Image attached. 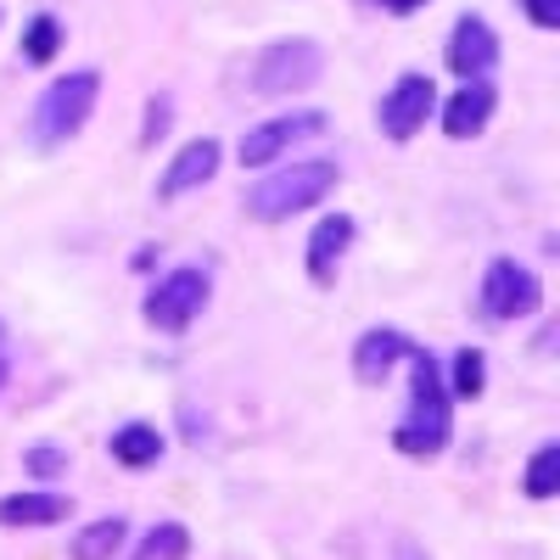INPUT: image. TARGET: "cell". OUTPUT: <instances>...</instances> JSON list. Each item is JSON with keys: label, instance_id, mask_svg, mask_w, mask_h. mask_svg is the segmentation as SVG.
Here are the masks:
<instances>
[{"label": "cell", "instance_id": "cell-1", "mask_svg": "<svg viewBox=\"0 0 560 560\" xmlns=\"http://www.w3.org/2000/svg\"><path fill=\"white\" fill-rule=\"evenodd\" d=\"M409 364H415V393H409V415L398 420V454L409 459H432L448 448V432H454V398H448V382H443V370L427 348H409Z\"/></svg>", "mask_w": 560, "mask_h": 560}, {"label": "cell", "instance_id": "cell-2", "mask_svg": "<svg viewBox=\"0 0 560 560\" xmlns=\"http://www.w3.org/2000/svg\"><path fill=\"white\" fill-rule=\"evenodd\" d=\"M337 163L331 158H308V163H287V168H275L264 174L253 191H247V213L258 224H280V219H292V213H308L319 208L325 197L337 191Z\"/></svg>", "mask_w": 560, "mask_h": 560}, {"label": "cell", "instance_id": "cell-3", "mask_svg": "<svg viewBox=\"0 0 560 560\" xmlns=\"http://www.w3.org/2000/svg\"><path fill=\"white\" fill-rule=\"evenodd\" d=\"M102 96V73L96 68H73L62 79L45 84V96L34 102V118H28V135L34 147H62V140H73L90 118V107H96Z\"/></svg>", "mask_w": 560, "mask_h": 560}, {"label": "cell", "instance_id": "cell-4", "mask_svg": "<svg viewBox=\"0 0 560 560\" xmlns=\"http://www.w3.org/2000/svg\"><path fill=\"white\" fill-rule=\"evenodd\" d=\"M325 73V51L314 39H280L253 62V90L258 96H292V90L319 84Z\"/></svg>", "mask_w": 560, "mask_h": 560}, {"label": "cell", "instance_id": "cell-5", "mask_svg": "<svg viewBox=\"0 0 560 560\" xmlns=\"http://www.w3.org/2000/svg\"><path fill=\"white\" fill-rule=\"evenodd\" d=\"M538 303H544V287H538V275L527 264H516V258L488 264V275H482V308L493 319H527V314H538Z\"/></svg>", "mask_w": 560, "mask_h": 560}, {"label": "cell", "instance_id": "cell-6", "mask_svg": "<svg viewBox=\"0 0 560 560\" xmlns=\"http://www.w3.org/2000/svg\"><path fill=\"white\" fill-rule=\"evenodd\" d=\"M208 303V275L202 269H168L152 298H147V319L158 325V331H185Z\"/></svg>", "mask_w": 560, "mask_h": 560}, {"label": "cell", "instance_id": "cell-7", "mask_svg": "<svg viewBox=\"0 0 560 560\" xmlns=\"http://www.w3.org/2000/svg\"><path fill=\"white\" fill-rule=\"evenodd\" d=\"M432 113H438V84L427 73H404L382 96V135L387 140H409V135L427 129Z\"/></svg>", "mask_w": 560, "mask_h": 560}, {"label": "cell", "instance_id": "cell-8", "mask_svg": "<svg viewBox=\"0 0 560 560\" xmlns=\"http://www.w3.org/2000/svg\"><path fill=\"white\" fill-rule=\"evenodd\" d=\"M325 129V113H292V118H269V124H258V129H247L242 135V163L247 168H269V163H280L298 140H308V135H319Z\"/></svg>", "mask_w": 560, "mask_h": 560}, {"label": "cell", "instance_id": "cell-9", "mask_svg": "<svg viewBox=\"0 0 560 560\" xmlns=\"http://www.w3.org/2000/svg\"><path fill=\"white\" fill-rule=\"evenodd\" d=\"M499 62V39L482 18H459L454 23V39H448V73H459L465 84L482 79L488 68Z\"/></svg>", "mask_w": 560, "mask_h": 560}, {"label": "cell", "instance_id": "cell-10", "mask_svg": "<svg viewBox=\"0 0 560 560\" xmlns=\"http://www.w3.org/2000/svg\"><path fill=\"white\" fill-rule=\"evenodd\" d=\"M213 168H219V140L202 135V140H191V147H179V158L163 168L158 197H185V191H197V185L213 179Z\"/></svg>", "mask_w": 560, "mask_h": 560}, {"label": "cell", "instance_id": "cell-11", "mask_svg": "<svg viewBox=\"0 0 560 560\" xmlns=\"http://www.w3.org/2000/svg\"><path fill=\"white\" fill-rule=\"evenodd\" d=\"M409 337L404 331H364L359 337V348H353V376L364 382V387H382L387 376H393V364L398 359H409Z\"/></svg>", "mask_w": 560, "mask_h": 560}, {"label": "cell", "instance_id": "cell-12", "mask_svg": "<svg viewBox=\"0 0 560 560\" xmlns=\"http://www.w3.org/2000/svg\"><path fill=\"white\" fill-rule=\"evenodd\" d=\"M488 118H493V90H488L482 79L459 84L454 96L443 102V129H448L454 140H471V135H482V129H488Z\"/></svg>", "mask_w": 560, "mask_h": 560}, {"label": "cell", "instance_id": "cell-13", "mask_svg": "<svg viewBox=\"0 0 560 560\" xmlns=\"http://www.w3.org/2000/svg\"><path fill=\"white\" fill-rule=\"evenodd\" d=\"M68 493H7L0 499V527H57L68 522Z\"/></svg>", "mask_w": 560, "mask_h": 560}, {"label": "cell", "instance_id": "cell-14", "mask_svg": "<svg viewBox=\"0 0 560 560\" xmlns=\"http://www.w3.org/2000/svg\"><path fill=\"white\" fill-rule=\"evenodd\" d=\"M348 242H353V219L348 213H325L314 224V236H308V275L314 280H331V269L348 253Z\"/></svg>", "mask_w": 560, "mask_h": 560}, {"label": "cell", "instance_id": "cell-15", "mask_svg": "<svg viewBox=\"0 0 560 560\" xmlns=\"http://www.w3.org/2000/svg\"><path fill=\"white\" fill-rule=\"evenodd\" d=\"M124 538H129L124 516H107V522L79 527V533H73V544H68V555H73V560H113V555L124 549Z\"/></svg>", "mask_w": 560, "mask_h": 560}, {"label": "cell", "instance_id": "cell-16", "mask_svg": "<svg viewBox=\"0 0 560 560\" xmlns=\"http://www.w3.org/2000/svg\"><path fill=\"white\" fill-rule=\"evenodd\" d=\"M158 454H163V432L147 427V420H135V427L113 432V459L129 465V471H140V465H158Z\"/></svg>", "mask_w": 560, "mask_h": 560}, {"label": "cell", "instance_id": "cell-17", "mask_svg": "<svg viewBox=\"0 0 560 560\" xmlns=\"http://www.w3.org/2000/svg\"><path fill=\"white\" fill-rule=\"evenodd\" d=\"M62 39H68L62 18H51V12H39V18H28V28H23V57H28L34 68H45V62H57V51H62Z\"/></svg>", "mask_w": 560, "mask_h": 560}, {"label": "cell", "instance_id": "cell-18", "mask_svg": "<svg viewBox=\"0 0 560 560\" xmlns=\"http://www.w3.org/2000/svg\"><path fill=\"white\" fill-rule=\"evenodd\" d=\"M185 555H191V533H185L179 522H158L135 544V560H185Z\"/></svg>", "mask_w": 560, "mask_h": 560}, {"label": "cell", "instance_id": "cell-19", "mask_svg": "<svg viewBox=\"0 0 560 560\" xmlns=\"http://www.w3.org/2000/svg\"><path fill=\"white\" fill-rule=\"evenodd\" d=\"M527 499H555L560 493V443H544L533 459H527Z\"/></svg>", "mask_w": 560, "mask_h": 560}, {"label": "cell", "instance_id": "cell-20", "mask_svg": "<svg viewBox=\"0 0 560 560\" xmlns=\"http://www.w3.org/2000/svg\"><path fill=\"white\" fill-rule=\"evenodd\" d=\"M482 382H488V359H482L477 348L454 353V382H448V398H477V393H482Z\"/></svg>", "mask_w": 560, "mask_h": 560}, {"label": "cell", "instance_id": "cell-21", "mask_svg": "<svg viewBox=\"0 0 560 560\" xmlns=\"http://www.w3.org/2000/svg\"><path fill=\"white\" fill-rule=\"evenodd\" d=\"M28 471L34 477H62L68 471V454L62 448H28Z\"/></svg>", "mask_w": 560, "mask_h": 560}, {"label": "cell", "instance_id": "cell-22", "mask_svg": "<svg viewBox=\"0 0 560 560\" xmlns=\"http://www.w3.org/2000/svg\"><path fill=\"white\" fill-rule=\"evenodd\" d=\"M522 12H527L538 28H560V0H522Z\"/></svg>", "mask_w": 560, "mask_h": 560}, {"label": "cell", "instance_id": "cell-23", "mask_svg": "<svg viewBox=\"0 0 560 560\" xmlns=\"http://www.w3.org/2000/svg\"><path fill=\"white\" fill-rule=\"evenodd\" d=\"M168 129V96H152V107H147V135L140 140H158Z\"/></svg>", "mask_w": 560, "mask_h": 560}, {"label": "cell", "instance_id": "cell-24", "mask_svg": "<svg viewBox=\"0 0 560 560\" xmlns=\"http://www.w3.org/2000/svg\"><path fill=\"white\" fill-rule=\"evenodd\" d=\"M393 560H432V555L420 549L415 538H398V544H393Z\"/></svg>", "mask_w": 560, "mask_h": 560}, {"label": "cell", "instance_id": "cell-25", "mask_svg": "<svg viewBox=\"0 0 560 560\" xmlns=\"http://www.w3.org/2000/svg\"><path fill=\"white\" fill-rule=\"evenodd\" d=\"M382 7H387V12H420L427 0H382Z\"/></svg>", "mask_w": 560, "mask_h": 560}, {"label": "cell", "instance_id": "cell-26", "mask_svg": "<svg viewBox=\"0 0 560 560\" xmlns=\"http://www.w3.org/2000/svg\"><path fill=\"white\" fill-rule=\"evenodd\" d=\"M0 387H7V364H0Z\"/></svg>", "mask_w": 560, "mask_h": 560}, {"label": "cell", "instance_id": "cell-27", "mask_svg": "<svg viewBox=\"0 0 560 560\" xmlns=\"http://www.w3.org/2000/svg\"><path fill=\"white\" fill-rule=\"evenodd\" d=\"M0 342H7V325H0Z\"/></svg>", "mask_w": 560, "mask_h": 560}]
</instances>
